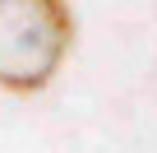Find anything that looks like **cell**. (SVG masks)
<instances>
[{
    "instance_id": "cell-1",
    "label": "cell",
    "mask_w": 157,
    "mask_h": 153,
    "mask_svg": "<svg viewBox=\"0 0 157 153\" xmlns=\"http://www.w3.org/2000/svg\"><path fill=\"white\" fill-rule=\"evenodd\" d=\"M74 46V14L65 0H0V88H46Z\"/></svg>"
}]
</instances>
